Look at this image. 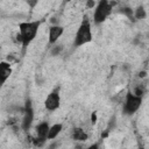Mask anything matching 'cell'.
Segmentation results:
<instances>
[{
  "mask_svg": "<svg viewBox=\"0 0 149 149\" xmlns=\"http://www.w3.org/2000/svg\"><path fill=\"white\" fill-rule=\"evenodd\" d=\"M41 26V21L40 20H35V21H24L19 23V33L16 35L17 41L21 43V45L26 49L28 48V45L35 40L38 29Z\"/></svg>",
  "mask_w": 149,
  "mask_h": 149,
  "instance_id": "6da1fadb",
  "label": "cell"
},
{
  "mask_svg": "<svg viewBox=\"0 0 149 149\" xmlns=\"http://www.w3.org/2000/svg\"><path fill=\"white\" fill-rule=\"evenodd\" d=\"M93 38V35H92V27H91V20L88 19L87 15H84V17L81 19L78 28H77V31L74 34V37H73V45L74 47H81V45H85L87 43H90Z\"/></svg>",
  "mask_w": 149,
  "mask_h": 149,
  "instance_id": "7a4b0ae2",
  "label": "cell"
},
{
  "mask_svg": "<svg viewBox=\"0 0 149 149\" xmlns=\"http://www.w3.org/2000/svg\"><path fill=\"white\" fill-rule=\"evenodd\" d=\"M116 2H109L107 0H100L97 2V6L93 10V22L95 24H101L106 19L112 14L113 7Z\"/></svg>",
  "mask_w": 149,
  "mask_h": 149,
  "instance_id": "3957f363",
  "label": "cell"
},
{
  "mask_svg": "<svg viewBox=\"0 0 149 149\" xmlns=\"http://www.w3.org/2000/svg\"><path fill=\"white\" fill-rule=\"evenodd\" d=\"M142 105V97H139L136 94H134L133 92L128 91L125 95V101H123V107H122V112L125 115H133L135 114L139 108Z\"/></svg>",
  "mask_w": 149,
  "mask_h": 149,
  "instance_id": "277c9868",
  "label": "cell"
},
{
  "mask_svg": "<svg viewBox=\"0 0 149 149\" xmlns=\"http://www.w3.org/2000/svg\"><path fill=\"white\" fill-rule=\"evenodd\" d=\"M49 129H50V125L47 121L40 122L36 127H35V132H36V136L33 140V143L35 147H42L44 146V143L48 140V134H49Z\"/></svg>",
  "mask_w": 149,
  "mask_h": 149,
  "instance_id": "5b68a950",
  "label": "cell"
},
{
  "mask_svg": "<svg viewBox=\"0 0 149 149\" xmlns=\"http://www.w3.org/2000/svg\"><path fill=\"white\" fill-rule=\"evenodd\" d=\"M59 106H61V94L58 88H55L47 95L44 100V107L47 111L54 112V111H57Z\"/></svg>",
  "mask_w": 149,
  "mask_h": 149,
  "instance_id": "8992f818",
  "label": "cell"
},
{
  "mask_svg": "<svg viewBox=\"0 0 149 149\" xmlns=\"http://www.w3.org/2000/svg\"><path fill=\"white\" fill-rule=\"evenodd\" d=\"M34 120V109L31 106V101L27 100L26 101V106H24V111H23V119L21 122V127L23 130H29V128L31 127Z\"/></svg>",
  "mask_w": 149,
  "mask_h": 149,
  "instance_id": "52a82bcc",
  "label": "cell"
},
{
  "mask_svg": "<svg viewBox=\"0 0 149 149\" xmlns=\"http://www.w3.org/2000/svg\"><path fill=\"white\" fill-rule=\"evenodd\" d=\"M64 33V27L59 26V24H52L49 27V31H48V41L49 44H56V42L59 40V37L63 35Z\"/></svg>",
  "mask_w": 149,
  "mask_h": 149,
  "instance_id": "ba28073f",
  "label": "cell"
},
{
  "mask_svg": "<svg viewBox=\"0 0 149 149\" xmlns=\"http://www.w3.org/2000/svg\"><path fill=\"white\" fill-rule=\"evenodd\" d=\"M71 139L76 142H85L88 140V134L80 127H74L71 132Z\"/></svg>",
  "mask_w": 149,
  "mask_h": 149,
  "instance_id": "9c48e42d",
  "label": "cell"
},
{
  "mask_svg": "<svg viewBox=\"0 0 149 149\" xmlns=\"http://www.w3.org/2000/svg\"><path fill=\"white\" fill-rule=\"evenodd\" d=\"M12 74V66L8 62L2 61L0 63V76H1V84H5L7 79Z\"/></svg>",
  "mask_w": 149,
  "mask_h": 149,
  "instance_id": "30bf717a",
  "label": "cell"
},
{
  "mask_svg": "<svg viewBox=\"0 0 149 149\" xmlns=\"http://www.w3.org/2000/svg\"><path fill=\"white\" fill-rule=\"evenodd\" d=\"M63 130V123H54L50 126L49 134H48V140H55Z\"/></svg>",
  "mask_w": 149,
  "mask_h": 149,
  "instance_id": "8fae6325",
  "label": "cell"
},
{
  "mask_svg": "<svg viewBox=\"0 0 149 149\" xmlns=\"http://www.w3.org/2000/svg\"><path fill=\"white\" fill-rule=\"evenodd\" d=\"M146 16H147V12H146V9H144L143 6H139L134 10V17L136 20H143Z\"/></svg>",
  "mask_w": 149,
  "mask_h": 149,
  "instance_id": "7c38bea8",
  "label": "cell"
},
{
  "mask_svg": "<svg viewBox=\"0 0 149 149\" xmlns=\"http://www.w3.org/2000/svg\"><path fill=\"white\" fill-rule=\"evenodd\" d=\"M62 50H63V45H62V44H55V45L51 48L50 54H51L52 56H58Z\"/></svg>",
  "mask_w": 149,
  "mask_h": 149,
  "instance_id": "4fadbf2b",
  "label": "cell"
},
{
  "mask_svg": "<svg viewBox=\"0 0 149 149\" xmlns=\"http://www.w3.org/2000/svg\"><path fill=\"white\" fill-rule=\"evenodd\" d=\"M86 6H87L88 8H95L97 2H95V1H92V0H91V1H87V2H86Z\"/></svg>",
  "mask_w": 149,
  "mask_h": 149,
  "instance_id": "5bb4252c",
  "label": "cell"
},
{
  "mask_svg": "<svg viewBox=\"0 0 149 149\" xmlns=\"http://www.w3.org/2000/svg\"><path fill=\"white\" fill-rule=\"evenodd\" d=\"M86 149H99V143H92V144H90Z\"/></svg>",
  "mask_w": 149,
  "mask_h": 149,
  "instance_id": "9a60e30c",
  "label": "cell"
},
{
  "mask_svg": "<svg viewBox=\"0 0 149 149\" xmlns=\"http://www.w3.org/2000/svg\"><path fill=\"white\" fill-rule=\"evenodd\" d=\"M139 76H140V77H144V76H146V72H141Z\"/></svg>",
  "mask_w": 149,
  "mask_h": 149,
  "instance_id": "2e32d148",
  "label": "cell"
},
{
  "mask_svg": "<svg viewBox=\"0 0 149 149\" xmlns=\"http://www.w3.org/2000/svg\"><path fill=\"white\" fill-rule=\"evenodd\" d=\"M139 149H146V148H143V147H140V148H139Z\"/></svg>",
  "mask_w": 149,
  "mask_h": 149,
  "instance_id": "e0dca14e",
  "label": "cell"
}]
</instances>
